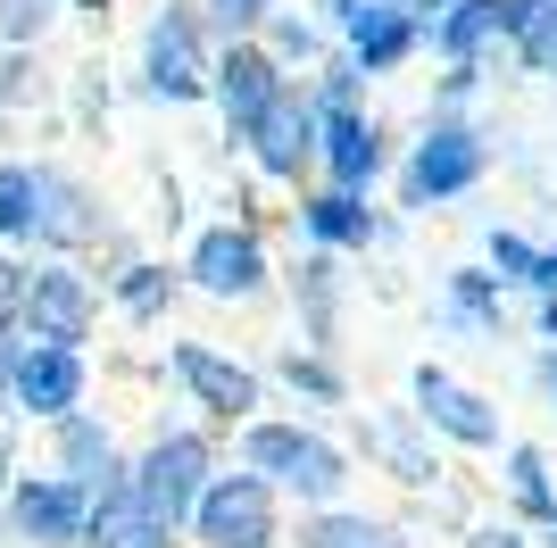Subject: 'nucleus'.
Returning a JSON list of instances; mask_svg holds the SVG:
<instances>
[{
	"label": "nucleus",
	"mask_w": 557,
	"mask_h": 548,
	"mask_svg": "<svg viewBox=\"0 0 557 548\" xmlns=\"http://www.w3.org/2000/svg\"><path fill=\"white\" fill-rule=\"evenodd\" d=\"M25 324H34V341H59L75 349L84 333H92V291L75 283V274H25Z\"/></svg>",
	"instance_id": "3"
},
{
	"label": "nucleus",
	"mask_w": 557,
	"mask_h": 548,
	"mask_svg": "<svg viewBox=\"0 0 557 548\" xmlns=\"http://www.w3.org/2000/svg\"><path fill=\"white\" fill-rule=\"evenodd\" d=\"M9 515H17L25 540H84V524H92V499H84V482H25Z\"/></svg>",
	"instance_id": "6"
},
{
	"label": "nucleus",
	"mask_w": 557,
	"mask_h": 548,
	"mask_svg": "<svg viewBox=\"0 0 557 548\" xmlns=\"http://www.w3.org/2000/svg\"><path fill=\"white\" fill-rule=\"evenodd\" d=\"M175 374H184L191 390H200V408H216V415H242V408H258V383L242 374V365H225V358H209V349H175Z\"/></svg>",
	"instance_id": "13"
},
{
	"label": "nucleus",
	"mask_w": 557,
	"mask_h": 548,
	"mask_svg": "<svg viewBox=\"0 0 557 548\" xmlns=\"http://www.w3.org/2000/svg\"><path fill=\"white\" fill-rule=\"evenodd\" d=\"M0 233H34V175L0 166Z\"/></svg>",
	"instance_id": "23"
},
{
	"label": "nucleus",
	"mask_w": 557,
	"mask_h": 548,
	"mask_svg": "<svg viewBox=\"0 0 557 548\" xmlns=\"http://www.w3.org/2000/svg\"><path fill=\"white\" fill-rule=\"evenodd\" d=\"M200 474H209V449H200V440H159V449L141 457V499L159 507L166 524H184L191 507H200Z\"/></svg>",
	"instance_id": "4"
},
{
	"label": "nucleus",
	"mask_w": 557,
	"mask_h": 548,
	"mask_svg": "<svg viewBox=\"0 0 557 548\" xmlns=\"http://www.w3.org/2000/svg\"><path fill=\"white\" fill-rule=\"evenodd\" d=\"M283 374L300 390H317V399H342V383H333V365H317V358H283Z\"/></svg>",
	"instance_id": "28"
},
{
	"label": "nucleus",
	"mask_w": 557,
	"mask_h": 548,
	"mask_svg": "<svg viewBox=\"0 0 557 548\" xmlns=\"http://www.w3.org/2000/svg\"><path fill=\"white\" fill-rule=\"evenodd\" d=\"M508 482H516V499L533 507V515H557V499H549V474H541V449H516V457H508Z\"/></svg>",
	"instance_id": "24"
},
{
	"label": "nucleus",
	"mask_w": 557,
	"mask_h": 548,
	"mask_svg": "<svg viewBox=\"0 0 557 548\" xmlns=\"http://www.w3.org/2000/svg\"><path fill=\"white\" fill-rule=\"evenodd\" d=\"M524 283H541V291H557V258H533V274Z\"/></svg>",
	"instance_id": "33"
},
{
	"label": "nucleus",
	"mask_w": 557,
	"mask_h": 548,
	"mask_svg": "<svg viewBox=\"0 0 557 548\" xmlns=\"http://www.w3.org/2000/svg\"><path fill=\"white\" fill-rule=\"evenodd\" d=\"M308 548H399L383 524H367V515H325V524L308 532Z\"/></svg>",
	"instance_id": "21"
},
{
	"label": "nucleus",
	"mask_w": 557,
	"mask_h": 548,
	"mask_svg": "<svg viewBox=\"0 0 557 548\" xmlns=\"http://www.w3.org/2000/svg\"><path fill=\"white\" fill-rule=\"evenodd\" d=\"M150 91H159V100H191V91H200V42H191L184 9H166V17L150 25Z\"/></svg>",
	"instance_id": "10"
},
{
	"label": "nucleus",
	"mask_w": 557,
	"mask_h": 548,
	"mask_svg": "<svg viewBox=\"0 0 557 548\" xmlns=\"http://www.w3.org/2000/svg\"><path fill=\"white\" fill-rule=\"evenodd\" d=\"M17 308H25V274H17V266H9V258H0V324L17 316Z\"/></svg>",
	"instance_id": "31"
},
{
	"label": "nucleus",
	"mask_w": 557,
	"mask_h": 548,
	"mask_svg": "<svg viewBox=\"0 0 557 548\" xmlns=\"http://www.w3.org/2000/svg\"><path fill=\"white\" fill-rule=\"evenodd\" d=\"M325 150H333V175H342L349 191L374 175V134H367V125H358L349 109H333V116H325Z\"/></svg>",
	"instance_id": "18"
},
{
	"label": "nucleus",
	"mask_w": 557,
	"mask_h": 548,
	"mask_svg": "<svg viewBox=\"0 0 557 548\" xmlns=\"http://www.w3.org/2000/svg\"><path fill=\"white\" fill-rule=\"evenodd\" d=\"M516 34L533 67H557V0H516Z\"/></svg>",
	"instance_id": "20"
},
{
	"label": "nucleus",
	"mask_w": 557,
	"mask_h": 548,
	"mask_svg": "<svg viewBox=\"0 0 557 548\" xmlns=\"http://www.w3.org/2000/svg\"><path fill=\"white\" fill-rule=\"evenodd\" d=\"M216 91H225V116L250 134L258 116H267V100H275V59H258V50H225V67H216Z\"/></svg>",
	"instance_id": "12"
},
{
	"label": "nucleus",
	"mask_w": 557,
	"mask_h": 548,
	"mask_svg": "<svg viewBox=\"0 0 557 548\" xmlns=\"http://www.w3.org/2000/svg\"><path fill=\"white\" fill-rule=\"evenodd\" d=\"M499 25H516V0H458V9L442 17V50L466 59V50H483Z\"/></svg>",
	"instance_id": "15"
},
{
	"label": "nucleus",
	"mask_w": 557,
	"mask_h": 548,
	"mask_svg": "<svg viewBox=\"0 0 557 548\" xmlns=\"http://www.w3.org/2000/svg\"><path fill=\"white\" fill-rule=\"evenodd\" d=\"M34 225L50 233V241H84L92 233V216H84V191L59 175H34Z\"/></svg>",
	"instance_id": "17"
},
{
	"label": "nucleus",
	"mask_w": 557,
	"mask_h": 548,
	"mask_svg": "<svg viewBox=\"0 0 557 548\" xmlns=\"http://www.w3.org/2000/svg\"><path fill=\"white\" fill-rule=\"evenodd\" d=\"M250 141H258V159H267V175H300L308 150H317V116H308L292 91H275V100H267V116L250 125Z\"/></svg>",
	"instance_id": "8"
},
{
	"label": "nucleus",
	"mask_w": 557,
	"mask_h": 548,
	"mask_svg": "<svg viewBox=\"0 0 557 548\" xmlns=\"http://www.w3.org/2000/svg\"><path fill=\"white\" fill-rule=\"evenodd\" d=\"M42 17H50L42 0H0V34H9V42H17V34H34Z\"/></svg>",
	"instance_id": "29"
},
{
	"label": "nucleus",
	"mask_w": 557,
	"mask_h": 548,
	"mask_svg": "<svg viewBox=\"0 0 557 548\" xmlns=\"http://www.w3.org/2000/svg\"><path fill=\"white\" fill-rule=\"evenodd\" d=\"M541 383H549V390H557V358H549V365H541Z\"/></svg>",
	"instance_id": "36"
},
{
	"label": "nucleus",
	"mask_w": 557,
	"mask_h": 548,
	"mask_svg": "<svg viewBox=\"0 0 557 548\" xmlns=\"http://www.w3.org/2000/svg\"><path fill=\"white\" fill-rule=\"evenodd\" d=\"M374 449H383V457H392V465H399V474H408V482H424V474H433V465H424V457H417V440H408V433H399V424H374Z\"/></svg>",
	"instance_id": "25"
},
{
	"label": "nucleus",
	"mask_w": 557,
	"mask_h": 548,
	"mask_svg": "<svg viewBox=\"0 0 557 548\" xmlns=\"http://www.w3.org/2000/svg\"><path fill=\"white\" fill-rule=\"evenodd\" d=\"M250 465L275 474L283 490H308V499H333V490H342V457H333L325 440L292 433V424H258L250 433Z\"/></svg>",
	"instance_id": "2"
},
{
	"label": "nucleus",
	"mask_w": 557,
	"mask_h": 548,
	"mask_svg": "<svg viewBox=\"0 0 557 548\" xmlns=\"http://www.w3.org/2000/svg\"><path fill=\"white\" fill-rule=\"evenodd\" d=\"M59 449H67V465H75V482H92V474H109V433H92V424H59Z\"/></svg>",
	"instance_id": "22"
},
{
	"label": "nucleus",
	"mask_w": 557,
	"mask_h": 548,
	"mask_svg": "<svg viewBox=\"0 0 557 548\" xmlns=\"http://www.w3.org/2000/svg\"><path fill=\"white\" fill-rule=\"evenodd\" d=\"M191 524H200L209 548H267L275 540V499H267V482L233 474V482H209V490H200Z\"/></svg>",
	"instance_id": "1"
},
{
	"label": "nucleus",
	"mask_w": 557,
	"mask_h": 548,
	"mask_svg": "<svg viewBox=\"0 0 557 548\" xmlns=\"http://www.w3.org/2000/svg\"><path fill=\"white\" fill-rule=\"evenodd\" d=\"M449 308H458L466 324H491V316H499V299L483 291V274H458V283H449Z\"/></svg>",
	"instance_id": "26"
},
{
	"label": "nucleus",
	"mask_w": 557,
	"mask_h": 548,
	"mask_svg": "<svg viewBox=\"0 0 557 548\" xmlns=\"http://www.w3.org/2000/svg\"><path fill=\"white\" fill-rule=\"evenodd\" d=\"M17 84H25V67H17V59H0V100H9Z\"/></svg>",
	"instance_id": "34"
},
{
	"label": "nucleus",
	"mask_w": 557,
	"mask_h": 548,
	"mask_svg": "<svg viewBox=\"0 0 557 548\" xmlns=\"http://www.w3.org/2000/svg\"><path fill=\"white\" fill-rule=\"evenodd\" d=\"M0 474H9V449H0Z\"/></svg>",
	"instance_id": "38"
},
{
	"label": "nucleus",
	"mask_w": 557,
	"mask_h": 548,
	"mask_svg": "<svg viewBox=\"0 0 557 548\" xmlns=\"http://www.w3.org/2000/svg\"><path fill=\"white\" fill-rule=\"evenodd\" d=\"M417 399H424V415H433L449 440H466V449H491V440H499V415H491L474 390H458L449 374H433V365L417 374Z\"/></svg>",
	"instance_id": "9"
},
{
	"label": "nucleus",
	"mask_w": 557,
	"mask_h": 548,
	"mask_svg": "<svg viewBox=\"0 0 557 548\" xmlns=\"http://www.w3.org/2000/svg\"><path fill=\"white\" fill-rule=\"evenodd\" d=\"M9 383H17V399H25L34 415H67L75 390H84V365H75V349L42 341V349H25V358L9 365Z\"/></svg>",
	"instance_id": "7"
},
{
	"label": "nucleus",
	"mask_w": 557,
	"mask_h": 548,
	"mask_svg": "<svg viewBox=\"0 0 557 548\" xmlns=\"http://www.w3.org/2000/svg\"><path fill=\"white\" fill-rule=\"evenodd\" d=\"M191 274L209 283V291H258V274H267V258H258V241L250 233H209L200 250H191Z\"/></svg>",
	"instance_id": "14"
},
{
	"label": "nucleus",
	"mask_w": 557,
	"mask_h": 548,
	"mask_svg": "<svg viewBox=\"0 0 557 548\" xmlns=\"http://www.w3.org/2000/svg\"><path fill=\"white\" fill-rule=\"evenodd\" d=\"M474 548H516V540H508V532H491V540H474Z\"/></svg>",
	"instance_id": "35"
},
{
	"label": "nucleus",
	"mask_w": 557,
	"mask_h": 548,
	"mask_svg": "<svg viewBox=\"0 0 557 548\" xmlns=\"http://www.w3.org/2000/svg\"><path fill=\"white\" fill-rule=\"evenodd\" d=\"M308 233H317V241H367V208H358V200H349V183H342V191H333V200H317V208H308Z\"/></svg>",
	"instance_id": "19"
},
{
	"label": "nucleus",
	"mask_w": 557,
	"mask_h": 548,
	"mask_svg": "<svg viewBox=\"0 0 557 548\" xmlns=\"http://www.w3.org/2000/svg\"><path fill=\"white\" fill-rule=\"evenodd\" d=\"M125 308H134V316H159V308H166V274L134 266V274H125Z\"/></svg>",
	"instance_id": "27"
},
{
	"label": "nucleus",
	"mask_w": 557,
	"mask_h": 548,
	"mask_svg": "<svg viewBox=\"0 0 557 548\" xmlns=\"http://www.w3.org/2000/svg\"><path fill=\"white\" fill-rule=\"evenodd\" d=\"M349 42H358V59H367V67H392L399 50L417 42V25H408V17H392V9H374V0H367V9H349Z\"/></svg>",
	"instance_id": "16"
},
{
	"label": "nucleus",
	"mask_w": 557,
	"mask_h": 548,
	"mask_svg": "<svg viewBox=\"0 0 557 548\" xmlns=\"http://www.w3.org/2000/svg\"><path fill=\"white\" fill-rule=\"evenodd\" d=\"M209 9H216L225 25H258V17H267V0H209Z\"/></svg>",
	"instance_id": "32"
},
{
	"label": "nucleus",
	"mask_w": 557,
	"mask_h": 548,
	"mask_svg": "<svg viewBox=\"0 0 557 548\" xmlns=\"http://www.w3.org/2000/svg\"><path fill=\"white\" fill-rule=\"evenodd\" d=\"M333 266H308V324H317V333H325V308H333V283H325Z\"/></svg>",
	"instance_id": "30"
},
{
	"label": "nucleus",
	"mask_w": 557,
	"mask_h": 548,
	"mask_svg": "<svg viewBox=\"0 0 557 548\" xmlns=\"http://www.w3.org/2000/svg\"><path fill=\"white\" fill-rule=\"evenodd\" d=\"M474 175H483V141L474 134H433L417 150V166H408V191H417V200H442V191H466Z\"/></svg>",
	"instance_id": "11"
},
{
	"label": "nucleus",
	"mask_w": 557,
	"mask_h": 548,
	"mask_svg": "<svg viewBox=\"0 0 557 548\" xmlns=\"http://www.w3.org/2000/svg\"><path fill=\"white\" fill-rule=\"evenodd\" d=\"M549 333H557V291H549Z\"/></svg>",
	"instance_id": "37"
},
{
	"label": "nucleus",
	"mask_w": 557,
	"mask_h": 548,
	"mask_svg": "<svg viewBox=\"0 0 557 548\" xmlns=\"http://www.w3.org/2000/svg\"><path fill=\"white\" fill-rule=\"evenodd\" d=\"M424 9H442V0H424Z\"/></svg>",
	"instance_id": "39"
},
{
	"label": "nucleus",
	"mask_w": 557,
	"mask_h": 548,
	"mask_svg": "<svg viewBox=\"0 0 557 548\" xmlns=\"http://www.w3.org/2000/svg\"><path fill=\"white\" fill-rule=\"evenodd\" d=\"M92 548H166V515L150 499H141V482H116V490H100V507H92Z\"/></svg>",
	"instance_id": "5"
}]
</instances>
